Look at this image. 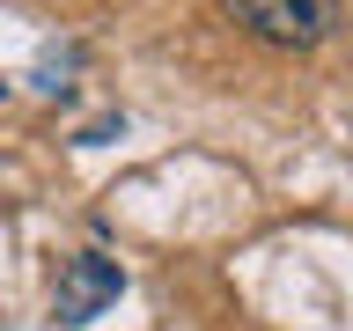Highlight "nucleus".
Masks as SVG:
<instances>
[{
	"label": "nucleus",
	"mask_w": 353,
	"mask_h": 331,
	"mask_svg": "<svg viewBox=\"0 0 353 331\" xmlns=\"http://www.w3.org/2000/svg\"><path fill=\"white\" fill-rule=\"evenodd\" d=\"M110 132H125V118L110 110V118H96V126H81V148H96V140H110Z\"/></svg>",
	"instance_id": "obj_4"
},
{
	"label": "nucleus",
	"mask_w": 353,
	"mask_h": 331,
	"mask_svg": "<svg viewBox=\"0 0 353 331\" xmlns=\"http://www.w3.org/2000/svg\"><path fill=\"white\" fill-rule=\"evenodd\" d=\"M74 66H81V44H44V59H37L30 81H37L44 96H66V88H74Z\"/></svg>",
	"instance_id": "obj_3"
},
{
	"label": "nucleus",
	"mask_w": 353,
	"mask_h": 331,
	"mask_svg": "<svg viewBox=\"0 0 353 331\" xmlns=\"http://www.w3.org/2000/svg\"><path fill=\"white\" fill-rule=\"evenodd\" d=\"M118 294H125V265L103 258V250H74V258L59 265V280H52V324L81 331V324H96Z\"/></svg>",
	"instance_id": "obj_1"
},
{
	"label": "nucleus",
	"mask_w": 353,
	"mask_h": 331,
	"mask_svg": "<svg viewBox=\"0 0 353 331\" xmlns=\"http://www.w3.org/2000/svg\"><path fill=\"white\" fill-rule=\"evenodd\" d=\"M221 8H228L250 37L280 44V52H309V44L331 37V8L324 0H221Z\"/></svg>",
	"instance_id": "obj_2"
}]
</instances>
